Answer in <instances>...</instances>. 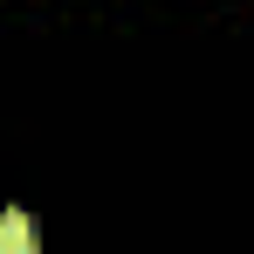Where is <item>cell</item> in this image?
Masks as SVG:
<instances>
[{"instance_id": "6da1fadb", "label": "cell", "mask_w": 254, "mask_h": 254, "mask_svg": "<svg viewBox=\"0 0 254 254\" xmlns=\"http://www.w3.org/2000/svg\"><path fill=\"white\" fill-rule=\"evenodd\" d=\"M0 254H42V241H35V220L21 206H7L0 213Z\"/></svg>"}]
</instances>
